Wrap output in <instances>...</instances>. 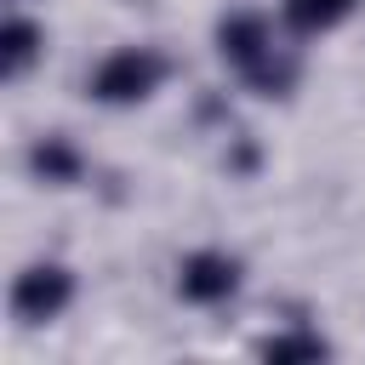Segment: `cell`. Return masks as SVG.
<instances>
[{"instance_id": "cell-5", "label": "cell", "mask_w": 365, "mask_h": 365, "mask_svg": "<svg viewBox=\"0 0 365 365\" xmlns=\"http://www.w3.org/2000/svg\"><path fill=\"white\" fill-rule=\"evenodd\" d=\"M46 51V29L34 17H6L0 23V74L6 80H23Z\"/></svg>"}, {"instance_id": "cell-3", "label": "cell", "mask_w": 365, "mask_h": 365, "mask_svg": "<svg viewBox=\"0 0 365 365\" xmlns=\"http://www.w3.org/2000/svg\"><path fill=\"white\" fill-rule=\"evenodd\" d=\"M68 302H74V274H68L63 262H29V268L11 279V314H17L23 325L57 319Z\"/></svg>"}, {"instance_id": "cell-7", "label": "cell", "mask_w": 365, "mask_h": 365, "mask_svg": "<svg viewBox=\"0 0 365 365\" xmlns=\"http://www.w3.org/2000/svg\"><path fill=\"white\" fill-rule=\"evenodd\" d=\"M354 6H359V0H279V17H285L291 34H325V29H336Z\"/></svg>"}, {"instance_id": "cell-2", "label": "cell", "mask_w": 365, "mask_h": 365, "mask_svg": "<svg viewBox=\"0 0 365 365\" xmlns=\"http://www.w3.org/2000/svg\"><path fill=\"white\" fill-rule=\"evenodd\" d=\"M160 80H165V57L154 46H120L91 68L86 91L103 108H131V103H148L160 91Z\"/></svg>"}, {"instance_id": "cell-6", "label": "cell", "mask_w": 365, "mask_h": 365, "mask_svg": "<svg viewBox=\"0 0 365 365\" xmlns=\"http://www.w3.org/2000/svg\"><path fill=\"white\" fill-rule=\"evenodd\" d=\"M29 171L40 177V182H80V171H86V160H80V148L68 143V137H40L34 148H29Z\"/></svg>"}, {"instance_id": "cell-1", "label": "cell", "mask_w": 365, "mask_h": 365, "mask_svg": "<svg viewBox=\"0 0 365 365\" xmlns=\"http://www.w3.org/2000/svg\"><path fill=\"white\" fill-rule=\"evenodd\" d=\"M217 57H222L251 91H262V97H279V91H291V80H297V57H291L285 46H274V23H268L262 11H228V17L217 23Z\"/></svg>"}, {"instance_id": "cell-8", "label": "cell", "mask_w": 365, "mask_h": 365, "mask_svg": "<svg viewBox=\"0 0 365 365\" xmlns=\"http://www.w3.org/2000/svg\"><path fill=\"white\" fill-rule=\"evenodd\" d=\"M257 354H262V359H274V365H285V359H325V354H331V342H325V336H314V331H279V336H262V342H257Z\"/></svg>"}, {"instance_id": "cell-4", "label": "cell", "mask_w": 365, "mask_h": 365, "mask_svg": "<svg viewBox=\"0 0 365 365\" xmlns=\"http://www.w3.org/2000/svg\"><path fill=\"white\" fill-rule=\"evenodd\" d=\"M240 279H245V268L228 251H188L177 262V297L194 308H222L240 291Z\"/></svg>"}]
</instances>
